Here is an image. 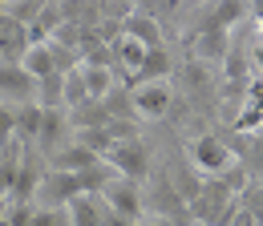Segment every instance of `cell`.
<instances>
[{
  "mask_svg": "<svg viewBox=\"0 0 263 226\" xmlns=\"http://www.w3.org/2000/svg\"><path fill=\"white\" fill-rule=\"evenodd\" d=\"M186 161L195 166L202 178H223L227 170L239 166V154H235V146H227L219 133H198L195 141L186 146Z\"/></svg>",
  "mask_w": 263,
  "mask_h": 226,
  "instance_id": "1",
  "label": "cell"
},
{
  "mask_svg": "<svg viewBox=\"0 0 263 226\" xmlns=\"http://www.w3.org/2000/svg\"><path fill=\"white\" fill-rule=\"evenodd\" d=\"M239 166L251 182H263V137H247V146L239 150Z\"/></svg>",
  "mask_w": 263,
  "mask_h": 226,
  "instance_id": "18",
  "label": "cell"
},
{
  "mask_svg": "<svg viewBox=\"0 0 263 226\" xmlns=\"http://www.w3.org/2000/svg\"><path fill=\"white\" fill-rule=\"evenodd\" d=\"M255 29H259V40H263V20H259V25H255Z\"/></svg>",
  "mask_w": 263,
  "mask_h": 226,
  "instance_id": "26",
  "label": "cell"
},
{
  "mask_svg": "<svg viewBox=\"0 0 263 226\" xmlns=\"http://www.w3.org/2000/svg\"><path fill=\"white\" fill-rule=\"evenodd\" d=\"M41 0H8L4 4V16L12 20V25H21V29H33L36 20H41Z\"/></svg>",
  "mask_w": 263,
  "mask_h": 226,
  "instance_id": "17",
  "label": "cell"
},
{
  "mask_svg": "<svg viewBox=\"0 0 263 226\" xmlns=\"http://www.w3.org/2000/svg\"><path fill=\"white\" fill-rule=\"evenodd\" d=\"M101 161H105L118 178H126V182H138V186L150 182V146H146L142 137H134V141H118Z\"/></svg>",
  "mask_w": 263,
  "mask_h": 226,
  "instance_id": "2",
  "label": "cell"
},
{
  "mask_svg": "<svg viewBox=\"0 0 263 226\" xmlns=\"http://www.w3.org/2000/svg\"><path fill=\"white\" fill-rule=\"evenodd\" d=\"M0 226H8V218H0Z\"/></svg>",
  "mask_w": 263,
  "mask_h": 226,
  "instance_id": "27",
  "label": "cell"
},
{
  "mask_svg": "<svg viewBox=\"0 0 263 226\" xmlns=\"http://www.w3.org/2000/svg\"><path fill=\"white\" fill-rule=\"evenodd\" d=\"M174 105V89L170 81H158V85H134L130 89V113L142 117V121H162Z\"/></svg>",
  "mask_w": 263,
  "mask_h": 226,
  "instance_id": "4",
  "label": "cell"
},
{
  "mask_svg": "<svg viewBox=\"0 0 263 226\" xmlns=\"http://www.w3.org/2000/svg\"><path fill=\"white\" fill-rule=\"evenodd\" d=\"M259 226H263V222H259Z\"/></svg>",
  "mask_w": 263,
  "mask_h": 226,
  "instance_id": "29",
  "label": "cell"
},
{
  "mask_svg": "<svg viewBox=\"0 0 263 226\" xmlns=\"http://www.w3.org/2000/svg\"><path fill=\"white\" fill-rule=\"evenodd\" d=\"M33 214H36V206H16L12 202L4 218H8V226H33Z\"/></svg>",
  "mask_w": 263,
  "mask_h": 226,
  "instance_id": "22",
  "label": "cell"
},
{
  "mask_svg": "<svg viewBox=\"0 0 263 226\" xmlns=\"http://www.w3.org/2000/svg\"><path fill=\"white\" fill-rule=\"evenodd\" d=\"M211 16L202 20V25H211V29H223V32H231L247 12H251V4H239V0H227V4H211L206 8Z\"/></svg>",
  "mask_w": 263,
  "mask_h": 226,
  "instance_id": "15",
  "label": "cell"
},
{
  "mask_svg": "<svg viewBox=\"0 0 263 226\" xmlns=\"http://www.w3.org/2000/svg\"><path fill=\"white\" fill-rule=\"evenodd\" d=\"M33 226H73V218H69V206H36Z\"/></svg>",
  "mask_w": 263,
  "mask_h": 226,
  "instance_id": "19",
  "label": "cell"
},
{
  "mask_svg": "<svg viewBox=\"0 0 263 226\" xmlns=\"http://www.w3.org/2000/svg\"><path fill=\"white\" fill-rule=\"evenodd\" d=\"M69 218H73V226H105V206L93 194H81L69 202Z\"/></svg>",
  "mask_w": 263,
  "mask_h": 226,
  "instance_id": "14",
  "label": "cell"
},
{
  "mask_svg": "<svg viewBox=\"0 0 263 226\" xmlns=\"http://www.w3.org/2000/svg\"><path fill=\"white\" fill-rule=\"evenodd\" d=\"M247 61H251V77L263 81V40H259V36H255V45L247 49Z\"/></svg>",
  "mask_w": 263,
  "mask_h": 226,
  "instance_id": "23",
  "label": "cell"
},
{
  "mask_svg": "<svg viewBox=\"0 0 263 226\" xmlns=\"http://www.w3.org/2000/svg\"><path fill=\"white\" fill-rule=\"evenodd\" d=\"M101 166L98 154H89L85 146H77V141H69L65 150H57L53 158H49V170H61V174H85V170H93Z\"/></svg>",
  "mask_w": 263,
  "mask_h": 226,
  "instance_id": "11",
  "label": "cell"
},
{
  "mask_svg": "<svg viewBox=\"0 0 263 226\" xmlns=\"http://www.w3.org/2000/svg\"><path fill=\"white\" fill-rule=\"evenodd\" d=\"M191 226H202V222H191Z\"/></svg>",
  "mask_w": 263,
  "mask_h": 226,
  "instance_id": "28",
  "label": "cell"
},
{
  "mask_svg": "<svg viewBox=\"0 0 263 226\" xmlns=\"http://www.w3.org/2000/svg\"><path fill=\"white\" fill-rule=\"evenodd\" d=\"M41 121H45V105H41V101L12 105V126H16V141H21V146H36Z\"/></svg>",
  "mask_w": 263,
  "mask_h": 226,
  "instance_id": "9",
  "label": "cell"
},
{
  "mask_svg": "<svg viewBox=\"0 0 263 226\" xmlns=\"http://www.w3.org/2000/svg\"><path fill=\"white\" fill-rule=\"evenodd\" d=\"M138 226H178V222H174V218H162V214H146Z\"/></svg>",
  "mask_w": 263,
  "mask_h": 226,
  "instance_id": "24",
  "label": "cell"
},
{
  "mask_svg": "<svg viewBox=\"0 0 263 226\" xmlns=\"http://www.w3.org/2000/svg\"><path fill=\"white\" fill-rule=\"evenodd\" d=\"M174 77V53L158 45V49H150L146 53V61H142V73L134 77V85H158V81H170Z\"/></svg>",
  "mask_w": 263,
  "mask_h": 226,
  "instance_id": "10",
  "label": "cell"
},
{
  "mask_svg": "<svg viewBox=\"0 0 263 226\" xmlns=\"http://www.w3.org/2000/svg\"><path fill=\"white\" fill-rule=\"evenodd\" d=\"M73 198H81L77 186V174H61V170H49L41 190H36V206H69Z\"/></svg>",
  "mask_w": 263,
  "mask_h": 226,
  "instance_id": "6",
  "label": "cell"
},
{
  "mask_svg": "<svg viewBox=\"0 0 263 226\" xmlns=\"http://www.w3.org/2000/svg\"><path fill=\"white\" fill-rule=\"evenodd\" d=\"M69 133H73V121H69V109H45V121H41V137H36V154L49 161L57 150L69 146Z\"/></svg>",
  "mask_w": 263,
  "mask_h": 226,
  "instance_id": "5",
  "label": "cell"
},
{
  "mask_svg": "<svg viewBox=\"0 0 263 226\" xmlns=\"http://www.w3.org/2000/svg\"><path fill=\"white\" fill-rule=\"evenodd\" d=\"M126 36H130V40H138V45H146V49L166 45V40H162V25L146 12V4H138V12L126 20Z\"/></svg>",
  "mask_w": 263,
  "mask_h": 226,
  "instance_id": "12",
  "label": "cell"
},
{
  "mask_svg": "<svg viewBox=\"0 0 263 226\" xmlns=\"http://www.w3.org/2000/svg\"><path fill=\"white\" fill-rule=\"evenodd\" d=\"M21 154H25V146H21V141H8V146L0 150V190H4V194H12V186H16Z\"/></svg>",
  "mask_w": 263,
  "mask_h": 226,
  "instance_id": "16",
  "label": "cell"
},
{
  "mask_svg": "<svg viewBox=\"0 0 263 226\" xmlns=\"http://www.w3.org/2000/svg\"><path fill=\"white\" fill-rule=\"evenodd\" d=\"M239 206L247 214H255V222H263V182H251L247 190L239 194Z\"/></svg>",
  "mask_w": 263,
  "mask_h": 226,
  "instance_id": "20",
  "label": "cell"
},
{
  "mask_svg": "<svg viewBox=\"0 0 263 226\" xmlns=\"http://www.w3.org/2000/svg\"><path fill=\"white\" fill-rule=\"evenodd\" d=\"M16 101V105H25V101H36V81L21 69V65H0V101Z\"/></svg>",
  "mask_w": 263,
  "mask_h": 226,
  "instance_id": "8",
  "label": "cell"
},
{
  "mask_svg": "<svg viewBox=\"0 0 263 226\" xmlns=\"http://www.w3.org/2000/svg\"><path fill=\"white\" fill-rule=\"evenodd\" d=\"M8 141H16V126H12V105H8V101H0V150H4Z\"/></svg>",
  "mask_w": 263,
  "mask_h": 226,
  "instance_id": "21",
  "label": "cell"
},
{
  "mask_svg": "<svg viewBox=\"0 0 263 226\" xmlns=\"http://www.w3.org/2000/svg\"><path fill=\"white\" fill-rule=\"evenodd\" d=\"M8 206H12V198H8V194L0 190V218H4V214H8Z\"/></svg>",
  "mask_w": 263,
  "mask_h": 226,
  "instance_id": "25",
  "label": "cell"
},
{
  "mask_svg": "<svg viewBox=\"0 0 263 226\" xmlns=\"http://www.w3.org/2000/svg\"><path fill=\"white\" fill-rule=\"evenodd\" d=\"M101 206L105 210H114V214H122V218H130V222H142L146 218V190L138 186V182H126V178H109V186L98 194Z\"/></svg>",
  "mask_w": 263,
  "mask_h": 226,
  "instance_id": "3",
  "label": "cell"
},
{
  "mask_svg": "<svg viewBox=\"0 0 263 226\" xmlns=\"http://www.w3.org/2000/svg\"><path fill=\"white\" fill-rule=\"evenodd\" d=\"M81 77H85V93H89V101H105V97L122 85L118 73L105 69V65H81Z\"/></svg>",
  "mask_w": 263,
  "mask_h": 226,
  "instance_id": "13",
  "label": "cell"
},
{
  "mask_svg": "<svg viewBox=\"0 0 263 226\" xmlns=\"http://www.w3.org/2000/svg\"><path fill=\"white\" fill-rule=\"evenodd\" d=\"M21 69L33 77L36 85H41L45 77H53V73H65V69H61V57H57V45H53V40H45V45H29V53H25Z\"/></svg>",
  "mask_w": 263,
  "mask_h": 226,
  "instance_id": "7",
  "label": "cell"
}]
</instances>
